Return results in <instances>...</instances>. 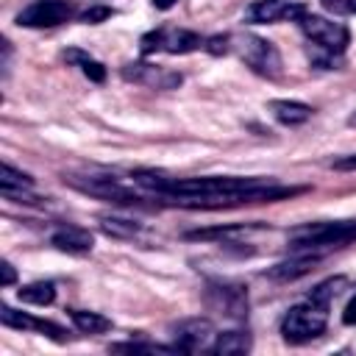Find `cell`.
Masks as SVG:
<instances>
[{"mask_svg": "<svg viewBox=\"0 0 356 356\" xmlns=\"http://www.w3.org/2000/svg\"><path fill=\"white\" fill-rule=\"evenodd\" d=\"M303 186L264 184L259 178H170L161 197L186 209H228L248 203H275L292 195H300Z\"/></svg>", "mask_w": 356, "mask_h": 356, "instance_id": "1", "label": "cell"}, {"mask_svg": "<svg viewBox=\"0 0 356 356\" xmlns=\"http://www.w3.org/2000/svg\"><path fill=\"white\" fill-rule=\"evenodd\" d=\"M350 242H356V220L303 225L289 236L292 250H314V253H325L331 248H342Z\"/></svg>", "mask_w": 356, "mask_h": 356, "instance_id": "2", "label": "cell"}, {"mask_svg": "<svg viewBox=\"0 0 356 356\" xmlns=\"http://www.w3.org/2000/svg\"><path fill=\"white\" fill-rule=\"evenodd\" d=\"M325 323H328V306H320L314 300H306V303L292 306L284 314L281 334H284V339L289 345H303V342L317 339L325 331Z\"/></svg>", "mask_w": 356, "mask_h": 356, "instance_id": "3", "label": "cell"}, {"mask_svg": "<svg viewBox=\"0 0 356 356\" xmlns=\"http://www.w3.org/2000/svg\"><path fill=\"white\" fill-rule=\"evenodd\" d=\"M234 42H236L234 47H236L239 58L256 75H264V78H278L281 75V56H278V50H275L273 42H267L261 36H253V33L236 36Z\"/></svg>", "mask_w": 356, "mask_h": 356, "instance_id": "4", "label": "cell"}, {"mask_svg": "<svg viewBox=\"0 0 356 356\" xmlns=\"http://www.w3.org/2000/svg\"><path fill=\"white\" fill-rule=\"evenodd\" d=\"M300 28L303 33L317 44L323 47L325 53H342L350 42V33L342 22H334V19H325V17H314V14H303L300 19Z\"/></svg>", "mask_w": 356, "mask_h": 356, "instance_id": "5", "label": "cell"}, {"mask_svg": "<svg viewBox=\"0 0 356 356\" xmlns=\"http://www.w3.org/2000/svg\"><path fill=\"white\" fill-rule=\"evenodd\" d=\"M72 14H75V6L67 3V0H36L28 8L19 11L17 25H25V28H56V25L72 19Z\"/></svg>", "mask_w": 356, "mask_h": 356, "instance_id": "6", "label": "cell"}, {"mask_svg": "<svg viewBox=\"0 0 356 356\" xmlns=\"http://www.w3.org/2000/svg\"><path fill=\"white\" fill-rule=\"evenodd\" d=\"M64 181H67L70 186H75L78 192H86V195L100 197V200H108V203H125V206L139 203V197H136L128 186H122L117 178H108V175H89V178L70 175V178H64Z\"/></svg>", "mask_w": 356, "mask_h": 356, "instance_id": "7", "label": "cell"}, {"mask_svg": "<svg viewBox=\"0 0 356 356\" xmlns=\"http://www.w3.org/2000/svg\"><path fill=\"white\" fill-rule=\"evenodd\" d=\"M197 47H203V39L197 36V33H192V31H150V33H145L142 36V53L145 56H150V53H159V50H164V53H172V56H178V53H192V50H197Z\"/></svg>", "mask_w": 356, "mask_h": 356, "instance_id": "8", "label": "cell"}, {"mask_svg": "<svg viewBox=\"0 0 356 356\" xmlns=\"http://www.w3.org/2000/svg\"><path fill=\"white\" fill-rule=\"evenodd\" d=\"M122 78L147 89H175L181 86V72H172L167 67L150 64V61H134L122 67Z\"/></svg>", "mask_w": 356, "mask_h": 356, "instance_id": "9", "label": "cell"}, {"mask_svg": "<svg viewBox=\"0 0 356 356\" xmlns=\"http://www.w3.org/2000/svg\"><path fill=\"white\" fill-rule=\"evenodd\" d=\"M211 337H214V328L206 317H189V320H181L178 325H172V339L181 353H195V350L206 348Z\"/></svg>", "mask_w": 356, "mask_h": 356, "instance_id": "10", "label": "cell"}, {"mask_svg": "<svg viewBox=\"0 0 356 356\" xmlns=\"http://www.w3.org/2000/svg\"><path fill=\"white\" fill-rule=\"evenodd\" d=\"M306 8L292 0H259L248 8V22H278V19H300Z\"/></svg>", "mask_w": 356, "mask_h": 356, "instance_id": "11", "label": "cell"}, {"mask_svg": "<svg viewBox=\"0 0 356 356\" xmlns=\"http://www.w3.org/2000/svg\"><path fill=\"white\" fill-rule=\"evenodd\" d=\"M206 298H209V306L220 309L228 317H245L248 312V295L236 284H211Z\"/></svg>", "mask_w": 356, "mask_h": 356, "instance_id": "12", "label": "cell"}, {"mask_svg": "<svg viewBox=\"0 0 356 356\" xmlns=\"http://www.w3.org/2000/svg\"><path fill=\"white\" fill-rule=\"evenodd\" d=\"M0 320H3V325H8V328H19V331H42V334H47V337H53V339H64V328L61 325H56V323H50V320H36V317H31V314H25V312H17V309H11V306H0Z\"/></svg>", "mask_w": 356, "mask_h": 356, "instance_id": "13", "label": "cell"}, {"mask_svg": "<svg viewBox=\"0 0 356 356\" xmlns=\"http://www.w3.org/2000/svg\"><path fill=\"white\" fill-rule=\"evenodd\" d=\"M50 242L58 250H64V253H89L92 245H95L92 234L86 228H81V225H61V228H56Z\"/></svg>", "mask_w": 356, "mask_h": 356, "instance_id": "14", "label": "cell"}, {"mask_svg": "<svg viewBox=\"0 0 356 356\" xmlns=\"http://www.w3.org/2000/svg\"><path fill=\"white\" fill-rule=\"evenodd\" d=\"M320 259H323V253H314V250H298V256H295V259L275 264L267 275H270V278H275V281H295V278H300V275L312 273V270H314V264H317Z\"/></svg>", "mask_w": 356, "mask_h": 356, "instance_id": "15", "label": "cell"}, {"mask_svg": "<svg viewBox=\"0 0 356 356\" xmlns=\"http://www.w3.org/2000/svg\"><path fill=\"white\" fill-rule=\"evenodd\" d=\"M270 114L284 122V125H300L312 117V106L300 103V100H270Z\"/></svg>", "mask_w": 356, "mask_h": 356, "instance_id": "16", "label": "cell"}, {"mask_svg": "<svg viewBox=\"0 0 356 356\" xmlns=\"http://www.w3.org/2000/svg\"><path fill=\"white\" fill-rule=\"evenodd\" d=\"M17 298L31 306H50L56 300V284L53 281H33L28 286H19Z\"/></svg>", "mask_w": 356, "mask_h": 356, "instance_id": "17", "label": "cell"}, {"mask_svg": "<svg viewBox=\"0 0 356 356\" xmlns=\"http://www.w3.org/2000/svg\"><path fill=\"white\" fill-rule=\"evenodd\" d=\"M214 353H222V356H236V353H248L250 350V334L248 331H225L217 337Z\"/></svg>", "mask_w": 356, "mask_h": 356, "instance_id": "18", "label": "cell"}, {"mask_svg": "<svg viewBox=\"0 0 356 356\" xmlns=\"http://www.w3.org/2000/svg\"><path fill=\"white\" fill-rule=\"evenodd\" d=\"M70 317H72V323H75V328H78L81 334H103V331H108V328H111V320H108V317H103V314H97V312L72 309V312H70Z\"/></svg>", "mask_w": 356, "mask_h": 356, "instance_id": "19", "label": "cell"}, {"mask_svg": "<svg viewBox=\"0 0 356 356\" xmlns=\"http://www.w3.org/2000/svg\"><path fill=\"white\" fill-rule=\"evenodd\" d=\"M64 58H67V61H75V64L83 70V75H86L89 81H95V83H103V81H106V67H103L100 61L89 58L86 53H81V50H67Z\"/></svg>", "mask_w": 356, "mask_h": 356, "instance_id": "20", "label": "cell"}, {"mask_svg": "<svg viewBox=\"0 0 356 356\" xmlns=\"http://www.w3.org/2000/svg\"><path fill=\"white\" fill-rule=\"evenodd\" d=\"M100 228L114 239H134L139 234V222L122 220V217H100Z\"/></svg>", "mask_w": 356, "mask_h": 356, "instance_id": "21", "label": "cell"}, {"mask_svg": "<svg viewBox=\"0 0 356 356\" xmlns=\"http://www.w3.org/2000/svg\"><path fill=\"white\" fill-rule=\"evenodd\" d=\"M348 281L342 278V275H337V278H328V281H323V284H317L314 289H312V295H309V300H314V303H320V306H331V300L342 292V286H345Z\"/></svg>", "mask_w": 356, "mask_h": 356, "instance_id": "22", "label": "cell"}, {"mask_svg": "<svg viewBox=\"0 0 356 356\" xmlns=\"http://www.w3.org/2000/svg\"><path fill=\"white\" fill-rule=\"evenodd\" d=\"M0 186L3 189H31L33 186V178L25 175V172H19V170H14L8 161H3L0 164Z\"/></svg>", "mask_w": 356, "mask_h": 356, "instance_id": "23", "label": "cell"}, {"mask_svg": "<svg viewBox=\"0 0 356 356\" xmlns=\"http://www.w3.org/2000/svg\"><path fill=\"white\" fill-rule=\"evenodd\" d=\"M231 36H209L203 39V50H209L211 56H220V53H228L231 50Z\"/></svg>", "mask_w": 356, "mask_h": 356, "instance_id": "24", "label": "cell"}, {"mask_svg": "<svg viewBox=\"0 0 356 356\" xmlns=\"http://www.w3.org/2000/svg\"><path fill=\"white\" fill-rule=\"evenodd\" d=\"M114 11L108 8V6H92V8H86L83 14H81V22H89V25H95V22H103V19H108Z\"/></svg>", "mask_w": 356, "mask_h": 356, "instance_id": "25", "label": "cell"}, {"mask_svg": "<svg viewBox=\"0 0 356 356\" xmlns=\"http://www.w3.org/2000/svg\"><path fill=\"white\" fill-rule=\"evenodd\" d=\"M323 6L331 11V14H356V0H323Z\"/></svg>", "mask_w": 356, "mask_h": 356, "instance_id": "26", "label": "cell"}, {"mask_svg": "<svg viewBox=\"0 0 356 356\" xmlns=\"http://www.w3.org/2000/svg\"><path fill=\"white\" fill-rule=\"evenodd\" d=\"M14 278H17L14 267H11L8 261H3V264H0V284H3V286H11V284H14Z\"/></svg>", "mask_w": 356, "mask_h": 356, "instance_id": "27", "label": "cell"}, {"mask_svg": "<svg viewBox=\"0 0 356 356\" xmlns=\"http://www.w3.org/2000/svg\"><path fill=\"white\" fill-rule=\"evenodd\" d=\"M342 323H345V325H356V295L348 300V306H345V312H342Z\"/></svg>", "mask_w": 356, "mask_h": 356, "instance_id": "28", "label": "cell"}, {"mask_svg": "<svg viewBox=\"0 0 356 356\" xmlns=\"http://www.w3.org/2000/svg\"><path fill=\"white\" fill-rule=\"evenodd\" d=\"M334 170H356V156H345V159L334 161Z\"/></svg>", "mask_w": 356, "mask_h": 356, "instance_id": "29", "label": "cell"}, {"mask_svg": "<svg viewBox=\"0 0 356 356\" xmlns=\"http://www.w3.org/2000/svg\"><path fill=\"white\" fill-rule=\"evenodd\" d=\"M175 3H178V0H153V6H156V8H161V11H167V8H172Z\"/></svg>", "mask_w": 356, "mask_h": 356, "instance_id": "30", "label": "cell"}, {"mask_svg": "<svg viewBox=\"0 0 356 356\" xmlns=\"http://www.w3.org/2000/svg\"><path fill=\"white\" fill-rule=\"evenodd\" d=\"M348 125H356V111L350 114V120H348Z\"/></svg>", "mask_w": 356, "mask_h": 356, "instance_id": "31", "label": "cell"}]
</instances>
